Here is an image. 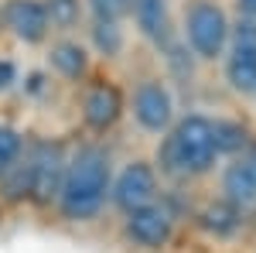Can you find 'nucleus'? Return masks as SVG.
I'll return each instance as SVG.
<instances>
[{
    "mask_svg": "<svg viewBox=\"0 0 256 253\" xmlns=\"http://www.w3.org/2000/svg\"><path fill=\"white\" fill-rule=\"evenodd\" d=\"M96 21H120L130 11V0H89Z\"/></svg>",
    "mask_w": 256,
    "mask_h": 253,
    "instance_id": "nucleus-19",
    "label": "nucleus"
},
{
    "mask_svg": "<svg viewBox=\"0 0 256 253\" xmlns=\"http://www.w3.org/2000/svg\"><path fill=\"white\" fill-rule=\"evenodd\" d=\"M184 35H188V45L198 59H218L226 41H229V21L218 11L216 4H195L188 11V24H184Z\"/></svg>",
    "mask_w": 256,
    "mask_h": 253,
    "instance_id": "nucleus-3",
    "label": "nucleus"
},
{
    "mask_svg": "<svg viewBox=\"0 0 256 253\" xmlns=\"http://www.w3.org/2000/svg\"><path fill=\"white\" fill-rule=\"evenodd\" d=\"M130 11L147 38H168V0H130Z\"/></svg>",
    "mask_w": 256,
    "mask_h": 253,
    "instance_id": "nucleus-11",
    "label": "nucleus"
},
{
    "mask_svg": "<svg viewBox=\"0 0 256 253\" xmlns=\"http://www.w3.org/2000/svg\"><path fill=\"white\" fill-rule=\"evenodd\" d=\"M18 154H20V134L10 127H0V175L18 164Z\"/></svg>",
    "mask_w": 256,
    "mask_h": 253,
    "instance_id": "nucleus-18",
    "label": "nucleus"
},
{
    "mask_svg": "<svg viewBox=\"0 0 256 253\" xmlns=\"http://www.w3.org/2000/svg\"><path fill=\"white\" fill-rule=\"evenodd\" d=\"M134 113H137L140 127L160 134L168 123H171V113H174V103H171V93L160 86V82H144L134 96Z\"/></svg>",
    "mask_w": 256,
    "mask_h": 253,
    "instance_id": "nucleus-8",
    "label": "nucleus"
},
{
    "mask_svg": "<svg viewBox=\"0 0 256 253\" xmlns=\"http://www.w3.org/2000/svg\"><path fill=\"white\" fill-rule=\"evenodd\" d=\"M212 140H216L218 154H236L246 147V127L236 120H216L212 123Z\"/></svg>",
    "mask_w": 256,
    "mask_h": 253,
    "instance_id": "nucleus-15",
    "label": "nucleus"
},
{
    "mask_svg": "<svg viewBox=\"0 0 256 253\" xmlns=\"http://www.w3.org/2000/svg\"><path fill=\"white\" fill-rule=\"evenodd\" d=\"M120 110H123V99L113 86H92L89 89V96L82 103V113H86V123L89 127H96V130H106V127H113L120 120Z\"/></svg>",
    "mask_w": 256,
    "mask_h": 253,
    "instance_id": "nucleus-10",
    "label": "nucleus"
},
{
    "mask_svg": "<svg viewBox=\"0 0 256 253\" xmlns=\"http://www.w3.org/2000/svg\"><path fill=\"white\" fill-rule=\"evenodd\" d=\"M106 192H110V154L99 147H82L62 178V212L76 222H86L102 209Z\"/></svg>",
    "mask_w": 256,
    "mask_h": 253,
    "instance_id": "nucleus-1",
    "label": "nucleus"
},
{
    "mask_svg": "<svg viewBox=\"0 0 256 253\" xmlns=\"http://www.w3.org/2000/svg\"><path fill=\"white\" fill-rule=\"evenodd\" d=\"M7 24L28 45H34L48 35V18H44V7L38 0H10L7 4Z\"/></svg>",
    "mask_w": 256,
    "mask_h": 253,
    "instance_id": "nucleus-9",
    "label": "nucleus"
},
{
    "mask_svg": "<svg viewBox=\"0 0 256 253\" xmlns=\"http://www.w3.org/2000/svg\"><path fill=\"white\" fill-rule=\"evenodd\" d=\"M10 82H14V65H10V62H0V93H4Z\"/></svg>",
    "mask_w": 256,
    "mask_h": 253,
    "instance_id": "nucleus-21",
    "label": "nucleus"
},
{
    "mask_svg": "<svg viewBox=\"0 0 256 253\" xmlns=\"http://www.w3.org/2000/svg\"><path fill=\"white\" fill-rule=\"evenodd\" d=\"M52 65H55L65 79H79V76H86L89 59H86V48H82V45L62 41V45H55V48H52Z\"/></svg>",
    "mask_w": 256,
    "mask_h": 253,
    "instance_id": "nucleus-14",
    "label": "nucleus"
},
{
    "mask_svg": "<svg viewBox=\"0 0 256 253\" xmlns=\"http://www.w3.org/2000/svg\"><path fill=\"white\" fill-rule=\"evenodd\" d=\"M239 164H242V168L256 178V144H253V147H246V154L239 157Z\"/></svg>",
    "mask_w": 256,
    "mask_h": 253,
    "instance_id": "nucleus-20",
    "label": "nucleus"
},
{
    "mask_svg": "<svg viewBox=\"0 0 256 253\" xmlns=\"http://www.w3.org/2000/svg\"><path fill=\"white\" fill-rule=\"evenodd\" d=\"M92 41H96V48L102 52V55H116L120 48H123V35H120L116 21H96Z\"/></svg>",
    "mask_w": 256,
    "mask_h": 253,
    "instance_id": "nucleus-17",
    "label": "nucleus"
},
{
    "mask_svg": "<svg viewBox=\"0 0 256 253\" xmlns=\"http://www.w3.org/2000/svg\"><path fill=\"white\" fill-rule=\"evenodd\" d=\"M239 11H242L246 18H256V0H239Z\"/></svg>",
    "mask_w": 256,
    "mask_h": 253,
    "instance_id": "nucleus-22",
    "label": "nucleus"
},
{
    "mask_svg": "<svg viewBox=\"0 0 256 253\" xmlns=\"http://www.w3.org/2000/svg\"><path fill=\"white\" fill-rule=\"evenodd\" d=\"M154 192H158V181H154V171L144 164V161H134L123 175L116 178V188H113V202H116L123 212H134L140 205L154 202Z\"/></svg>",
    "mask_w": 256,
    "mask_h": 253,
    "instance_id": "nucleus-7",
    "label": "nucleus"
},
{
    "mask_svg": "<svg viewBox=\"0 0 256 253\" xmlns=\"http://www.w3.org/2000/svg\"><path fill=\"white\" fill-rule=\"evenodd\" d=\"M41 7H44L48 28H58V31H68V28H76V21H79V14H82L79 0H44Z\"/></svg>",
    "mask_w": 256,
    "mask_h": 253,
    "instance_id": "nucleus-16",
    "label": "nucleus"
},
{
    "mask_svg": "<svg viewBox=\"0 0 256 253\" xmlns=\"http://www.w3.org/2000/svg\"><path fill=\"white\" fill-rule=\"evenodd\" d=\"M226 76L239 93H256V24L242 21L236 31L232 55L226 62Z\"/></svg>",
    "mask_w": 256,
    "mask_h": 253,
    "instance_id": "nucleus-5",
    "label": "nucleus"
},
{
    "mask_svg": "<svg viewBox=\"0 0 256 253\" xmlns=\"http://www.w3.org/2000/svg\"><path fill=\"white\" fill-rule=\"evenodd\" d=\"M202 226L216 236H232L239 229V205H232L229 198L226 202H212L202 212Z\"/></svg>",
    "mask_w": 256,
    "mask_h": 253,
    "instance_id": "nucleus-12",
    "label": "nucleus"
},
{
    "mask_svg": "<svg viewBox=\"0 0 256 253\" xmlns=\"http://www.w3.org/2000/svg\"><path fill=\"white\" fill-rule=\"evenodd\" d=\"M28 164H31V192H34V198L48 202L52 195L62 192V178H65V168H68L62 144H52V140L38 144Z\"/></svg>",
    "mask_w": 256,
    "mask_h": 253,
    "instance_id": "nucleus-4",
    "label": "nucleus"
},
{
    "mask_svg": "<svg viewBox=\"0 0 256 253\" xmlns=\"http://www.w3.org/2000/svg\"><path fill=\"white\" fill-rule=\"evenodd\" d=\"M226 198H229L232 205H239V209L256 202V178L250 175L239 161L226 171Z\"/></svg>",
    "mask_w": 256,
    "mask_h": 253,
    "instance_id": "nucleus-13",
    "label": "nucleus"
},
{
    "mask_svg": "<svg viewBox=\"0 0 256 253\" xmlns=\"http://www.w3.org/2000/svg\"><path fill=\"white\" fill-rule=\"evenodd\" d=\"M216 140L208 117H184L160 147V161L174 175H205L216 164Z\"/></svg>",
    "mask_w": 256,
    "mask_h": 253,
    "instance_id": "nucleus-2",
    "label": "nucleus"
},
{
    "mask_svg": "<svg viewBox=\"0 0 256 253\" xmlns=\"http://www.w3.org/2000/svg\"><path fill=\"white\" fill-rule=\"evenodd\" d=\"M126 233L134 243L140 246H147V250H158L164 246L168 239H171V215L164 205H154V202H147V205H140L130 212L126 219Z\"/></svg>",
    "mask_w": 256,
    "mask_h": 253,
    "instance_id": "nucleus-6",
    "label": "nucleus"
}]
</instances>
